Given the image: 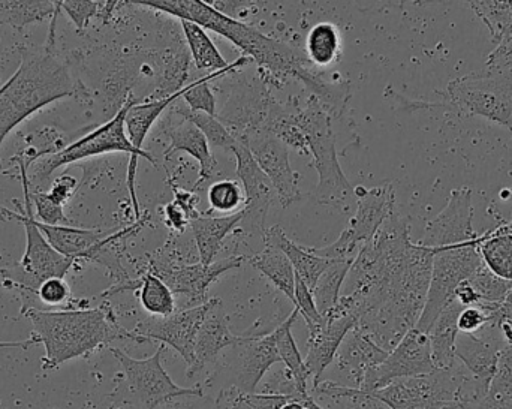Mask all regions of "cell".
I'll use <instances>...</instances> for the list:
<instances>
[{"instance_id": "cell-1", "label": "cell", "mask_w": 512, "mask_h": 409, "mask_svg": "<svg viewBox=\"0 0 512 409\" xmlns=\"http://www.w3.org/2000/svg\"><path fill=\"white\" fill-rule=\"evenodd\" d=\"M433 249L409 236L394 212L358 252L336 308L357 315L358 327L390 353L417 326L429 291Z\"/></svg>"}, {"instance_id": "cell-2", "label": "cell", "mask_w": 512, "mask_h": 409, "mask_svg": "<svg viewBox=\"0 0 512 409\" xmlns=\"http://www.w3.org/2000/svg\"><path fill=\"white\" fill-rule=\"evenodd\" d=\"M65 98H89L71 63L57 51L56 38L21 51L20 65L0 87V150L8 135L32 114Z\"/></svg>"}, {"instance_id": "cell-3", "label": "cell", "mask_w": 512, "mask_h": 409, "mask_svg": "<svg viewBox=\"0 0 512 409\" xmlns=\"http://www.w3.org/2000/svg\"><path fill=\"white\" fill-rule=\"evenodd\" d=\"M33 327V336L44 345L42 371L53 372L71 360L89 356L99 348L110 347L114 341H135L132 330L120 326L110 305L99 308H72L63 311H42L29 308L21 312Z\"/></svg>"}, {"instance_id": "cell-4", "label": "cell", "mask_w": 512, "mask_h": 409, "mask_svg": "<svg viewBox=\"0 0 512 409\" xmlns=\"http://www.w3.org/2000/svg\"><path fill=\"white\" fill-rule=\"evenodd\" d=\"M129 3L165 12L180 18V21H192L204 30H213L233 42L246 57L255 60L259 68L267 71L271 77H294L303 81L310 72L295 48L264 35L255 27L224 14L203 0H146Z\"/></svg>"}, {"instance_id": "cell-5", "label": "cell", "mask_w": 512, "mask_h": 409, "mask_svg": "<svg viewBox=\"0 0 512 409\" xmlns=\"http://www.w3.org/2000/svg\"><path fill=\"white\" fill-rule=\"evenodd\" d=\"M137 102V99L129 96L116 114L104 125L93 129L89 134L83 135L78 140L72 141L68 146L63 147L60 152L51 156H45L38 164L33 167V176H27L29 179L30 192H39L44 183L50 179L54 171L66 167V165L75 164V162L86 161L90 158L108 155V153H128L131 161L128 165V185L129 198H131L132 210H134L135 221H141L140 201L135 189V180H137L138 159L144 158L155 165L156 159L150 155L147 150L140 152L132 146L126 134L125 119L129 108Z\"/></svg>"}, {"instance_id": "cell-6", "label": "cell", "mask_w": 512, "mask_h": 409, "mask_svg": "<svg viewBox=\"0 0 512 409\" xmlns=\"http://www.w3.org/2000/svg\"><path fill=\"white\" fill-rule=\"evenodd\" d=\"M14 162H17L18 171H20L23 203L14 201L18 207L17 212L9 210L8 218L9 221H17L23 225L26 233V248L17 264L0 269V276L6 288L18 290L23 294V306H21L23 311L30 306V296L36 297L39 287L45 281L51 278L65 279L77 261L59 254L39 230L33 215L32 200H30L27 167L21 161Z\"/></svg>"}, {"instance_id": "cell-7", "label": "cell", "mask_w": 512, "mask_h": 409, "mask_svg": "<svg viewBox=\"0 0 512 409\" xmlns=\"http://www.w3.org/2000/svg\"><path fill=\"white\" fill-rule=\"evenodd\" d=\"M487 395V390L457 360L448 369L403 378L370 393L388 409H469Z\"/></svg>"}, {"instance_id": "cell-8", "label": "cell", "mask_w": 512, "mask_h": 409, "mask_svg": "<svg viewBox=\"0 0 512 409\" xmlns=\"http://www.w3.org/2000/svg\"><path fill=\"white\" fill-rule=\"evenodd\" d=\"M295 125L306 138L309 153L312 155L313 168L318 171L319 182L312 198L322 206L333 207L339 212H349L357 203L354 188L343 174L336 150L331 120L333 117L316 101L315 96L307 101L306 107L292 111Z\"/></svg>"}, {"instance_id": "cell-9", "label": "cell", "mask_w": 512, "mask_h": 409, "mask_svg": "<svg viewBox=\"0 0 512 409\" xmlns=\"http://www.w3.org/2000/svg\"><path fill=\"white\" fill-rule=\"evenodd\" d=\"M484 234L472 242L433 249L432 275L426 305L415 329L429 335L441 312L454 300L460 284L471 279L483 267L480 243Z\"/></svg>"}, {"instance_id": "cell-10", "label": "cell", "mask_w": 512, "mask_h": 409, "mask_svg": "<svg viewBox=\"0 0 512 409\" xmlns=\"http://www.w3.org/2000/svg\"><path fill=\"white\" fill-rule=\"evenodd\" d=\"M122 366L126 378V393L129 398L125 407L129 409H159L180 398H203L204 387H180L174 383L162 366L167 347L161 345L155 354L146 359H134L119 348H110Z\"/></svg>"}, {"instance_id": "cell-11", "label": "cell", "mask_w": 512, "mask_h": 409, "mask_svg": "<svg viewBox=\"0 0 512 409\" xmlns=\"http://www.w3.org/2000/svg\"><path fill=\"white\" fill-rule=\"evenodd\" d=\"M447 101L512 131V66L486 68L448 84Z\"/></svg>"}, {"instance_id": "cell-12", "label": "cell", "mask_w": 512, "mask_h": 409, "mask_svg": "<svg viewBox=\"0 0 512 409\" xmlns=\"http://www.w3.org/2000/svg\"><path fill=\"white\" fill-rule=\"evenodd\" d=\"M357 212L336 242L318 249L319 257L330 261H354L360 249L375 237L384 222L396 212L393 186L366 189L355 186Z\"/></svg>"}, {"instance_id": "cell-13", "label": "cell", "mask_w": 512, "mask_h": 409, "mask_svg": "<svg viewBox=\"0 0 512 409\" xmlns=\"http://www.w3.org/2000/svg\"><path fill=\"white\" fill-rule=\"evenodd\" d=\"M280 362L274 333L268 335H248L245 342L233 348V359L227 363H216L215 372L201 384L207 389H236L237 392L251 395L256 393L262 378Z\"/></svg>"}, {"instance_id": "cell-14", "label": "cell", "mask_w": 512, "mask_h": 409, "mask_svg": "<svg viewBox=\"0 0 512 409\" xmlns=\"http://www.w3.org/2000/svg\"><path fill=\"white\" fill-rule=\"evenodd\" d=\"M246 261L248 258L245 255H234V257L215 261L210 266H204L201 263L179 264L167 254L164 248L150 260L149 270L162 279L173 294H182L188 297L189 302L198 306L209 300L207 290L210 285L215 284L230 270L240 269Z\"/></svg>"}, {"instance_id": "cell-15", "label": "cell", "mask_w": 512, "mask_h": 409, "mask_svg": "<svg viewBox=\"0 0 512 409\" xmlns=\"http://www.w3.org/2000/svg\"><path fill=\"white\" fill-rule=\"evenodd\" d=\"M436 371L432 359V345L427 333L409 330L402 341L388 353L387 359L364 378L361 392L370 395L388 384L403 378L418 377Z\"/></svg>"}, {"instance_id": "cell-16", "label": "cell", "mask_w": 512, "mask_h": 409, "mask_svg": "<svg viewBox=\"0 0 512 409\" xmlns=\"http://www.w3.org/2000/svg\"><path fill=\"white\" fill-rule=\"evenodd\" d=\"M209 308L210 299L203 305L176 311L167 318L141 321L132 333L137 336L140 344L158 341L165 347L173 348L185 360L188 369H191L195 363V342Z\"/></svg>"}, {"instance_id": "cell-17", "label": "cell", "mask_w": 512, "mask_h": 409, "mask_svg": "<svg viewBox=\"0 0 512 409\" xmlns=\"http://www.w3.org/2000/svg\"><path fill=\"white\" fill-rule=\"evenodd\" d=\"M243 141L248 144L256 164L270 179L280 206L288 209L291 204L301 200V191L298 188L300 176L297 171L292 170L289 147L267 131L252 132Z\"/></svg>"}, {"instance_id": "cell-18", "label": "cell", "mask_w": 512, "mask_h": 409, "mask_svg": "<svg viewBox=\"0 0 512 409\" xmlns=\"http://www.w3.org/2000/svg\"><path fill=\"white\" fill-rule=\"evenodd\" d=\"M472 218L474 207L471 188L454 189L448 198L447 206L427 222L424 236L418 245L436 249L477 240L480 236L472 227Z\"/></svg>"}, {"instance_id": "cell-19", "label": "cell", "mask_w": 512, "mask_h": 409, "mask_svg": "<svg viewBox=\"0 0 512 409\" xmlns=\"http://www.w3.org/2000/svg\"><path fill=\"white\" fill-rule=\"evenodd\" d=\"M507 344L508 341L502 333L501 326L495 321H490L480 332L471 333V335L459 333L456 342V359L489 392Z\"/></svg>"}, {"instance_id": "cell-20", "label": "cell", "mask_w": 512, "mask_h": 409, "mask_svg": "<svg viewBox=\"0 0 512 409\" xmlns=\"http://www.w3.org/2000/svg\"><path fill=\"white\" fill-rule=\"evenodd\" d=\"M233 155L236 156L237 177L246 197V224L249 230L255 234L264 237L265 219H267L268 209L273 203L274 197H277L270 179L265 176L264 171L256 164L248 144L243 140H237L233 147Z\"/></svg>"}, {"instance_id": "cell-21", "label": "cell", "mask_w": 512, "mask_h": 409, "mask_svg": "<svg viewBox=\"0 0 512 409\" xmlns=\"http://www.w3.org/2000/svg\"><path fill=\"white\" fill-rule=\"evenodd\" d=\"M248 335L231 332L230 320L222 300L210 299V308L201 324L195 342V363L188 369V378L195 377L207 366L216 365L227 348H234L246 341Z\"/></svg>"}, {"instance_id": "cell-22", "label": "cell", "mask_w": 512, "mask_h": 409, "mask_svg": "<svg viewBox=\"0 0 512 409\" xmlns=\"http://www.w3.org/2000/svg\"><path fill=\"white\" fill-rule=\"evenodd\" d=\"M324 318L325 323L321 330L309 336V342H307L309 351L304 359L310 378H313V386L321 383L322 375L328 366L333 365L340 345L345 341L348 333L360 323L357 315L340 311L339 308H334Z\"/></svg>"}, {"instance_id": "cell-23", "label": "cell", "mask_w": 512, "mask_h": 409, "mask_svg": "<svg viewBox=\"0 0 512 409\" xmlns=\"http://www.w3.org/2000/svg\"><path fill=\"white\" fill-rule=\"evenodd\" d=\"M274 104L276 101L265 86H248L243 92L231 96L218 119L237 140H243L252 132L264 131Z\"/></svg>"}, {"instance_id": "cell-24", "label": "cell", "mask_w": 512, "mask_h": 409, "mask_svg": "<svg viewBox=\"0 0 512 409\" xmlns=\"http://www.w3.org/2000/svg\"><path fill=\"white\" fill-rule=\"evenodd\" d=\"M387 356L388 351L379 347L360 327H355L340 345L334 359L336 371L343 380L340 384L360 390L366 375L381 365Z\"/></svg>"}, {"instance_id": "cell-25", "label": "cell", "mask_w": 512, "mask_h": 409, "mask_svg": "<svg viewBox=\"0 0 512 409\" xmlns=\"http://www.w3.org/2000/svg\"><path fill=\"white\" fill-rule=\"evenodd\" d=\"M165 132H167V137L170 138V146L165 150V158H170L171 155L177 152H185L200 164V174H198V179L195 180L194 188H192V192L197 191L204 182L212 179L213 174H215L216 159L213 158L209 141L204 137L203 132L185 117H182V122L177 123V125L165 128Z\"/></svg>"}, {"instance_id": "cell-26", "label": "cell", "mask_w": 512, "mask_h": 409, "mask_svg": "<svg viewBox=\"0 0 512 409\" xmlns=\"http://www.w3.org/2000/svg\"><path fill=\"white\" fill-rule=\"evenodd\" d=\"M41 233L44 234L47 242L56 249L63 257L71 260H95L96 252L101 248L102 242L107 237V231L83 230V228L71 227V225L41 224L36 221Z\"/></svg>"}, {"instance_id": "cell-27", "label": "cell", "mask_w": 512, "mask_h": 409, "mask_svg": "<svg viewBox=\"0 0 512 409\" xmlns=\"http://www.w3.org/2000/svg\"><path fill=\"white\" fill-rule=\"evenodd\" d=\"M246 218V209L242 212L228 216L200 215L191 221V230L194 234L195 245L200 254V263L210 266L215 263L224 240L243 224Z\"/></svg>"}, {"instance_id": "cell-28", "label": "cell", "mask_w": 512, "mask_h": 409, "mask_svg": "<svg viewBox=\"0 0 512 409\" xmlns=\"http://www.w3.org/2000/svg\"><path fill=\"white\" fill-rule=\"evenodd\" d=\"M262 239H264L265 245L274 246V248L279 249V251H282L283 254L288 257L292 267H294L295 275L300 276L301 281H303L310 290L315 288L316 282H318L322 273H324L331 264V261L312 254L309 248H301L297 243L292 242V240L288 239V236L283 233L282 227H279V225L267 228Z\"/></svg>"}, {"instance_id": "cell-29", "label": "cell", "mask_w": 512, "mask_h": 409, "mask_svg": "<svg viewBox=\"0 0 512 409\" xmlns=\"http://www.w3.org/2000/svg\"><path fill=\"white\" fill-rule=\"evenodd\" d=\"M465 306L456 299L441 312L429 332L432 359L436 369H448L456 365V342L459 336L457 320Z\"/></svg>"}, {"instance_id": "cell-30", "label": "cell", "mask_w": 512, "mask_h": 409, "mask_svg": "<svg viewBox=\"0 0 512 409\" xmlns=\"http://www.w3.org/2000/svg\"><path fill=\"white\" fill-rule=\"evenodd\" d=\"M188 86V84H186ZM186 86L173 95L165 98H156L147 102H135L128 110L125 119L126 134L135 149L144 152L143 144L159 117L164 114L168 107L179 101L185 95Z\"/></svg>"}, {"instance_id": "cell-31", "label": "cell", "mask_w": 512, "mask_h": 409, "mask_svg": "<svg viewBox=\"0 0 512 409\" xmlns=\"http://www.w3.org/2000/svg\"><path fill=\"white\" fill-rule=\"evenodd\" d=\"M298 311L294 308V311L289 314L280 326L274 330V339H276L277 353H279L280 362L285 365L286 371L291 375L294 380L295 387H297L300 395H309V389H307V383H309L310 374L307 371L306 362H304L303 356H301L300 350H298L297 342H295L294 335H292V326L298 318Z\"/></svg>"}, {"instance_id": "cell-32", "label": "cell", "mask_w": 512, "mask_h": 409, "mask_svg": "<svg viewBox=\"0 0 512 409\" xmlns=\"http://www.w3.org/2000/svg\"><path fill=\"white\" fill-rule=\"evenodd\" d=\"M59 11L60 2L51 0H0V26L23 30L53 18Z\"/></svg>"}, {"instance_id": "cell-33", "label": "cell", "mask_w": 512, "mask_h": 409, "mask_svg": "<svg viewBox=\"0 0 512 409\" xmlns=\"http://www.w3.org/2000/svg\"><path fill=\"white\" fill-rule=\"evenodd\" d=\"M249 264L259 270L280 293L294 303L295 272L291 261L279 249L265 245L261 252L248 258Z\"/></svg>"}, {"instance_id": "cell-34", "label": "cell", "mask_w": 512, "mask_h": 409, "mask_svg": "<svg viewBox=\"0 0 512 409\" xmlns=\"http://www.w3.org/2000/svg\"><path fill=\"white\" fill-rule=\"evenodd\" d=\"M480 254L484 267L490 273L512 284V231L507 225L484 233Z\"/></svg>"}, {"instance_id": "cell-35", "label": "cell", "mask_w": 512, "mask_h": 409, "mask_svg": "<svg viewBox=\"0 0 512 409\" xmlns=\"http://www.w3.org/2000/svg\"><path fill=\"white\" fill-rule=\"evenodd\" d=\"M135 291L141 306L152 318H167L176 312V299L173 291L155 273H146L135 279Z\"/></svg>"}, {"instance_id": "cell-36", "label": "cell", "mask_w": 512, "mask_h": 409, "mask_svg": "<svg viewBox=\"0 0 512 409\" xmlns=\"http://www.w3.org/2000/svg\"><path fill=\"white\" fill-rule=\"evenodd\" d=\"M180 23H182L183 33H185L186 42H188L189 50H191L192 59H194L195 66L198 69L218 72L230 65L203 27L192 23V21L182 20Z\"/></svg>"}, {"instance_id": "cell-37", "label": "cell", "mask_w": 512, "mask_h": 409, "mask_svg": "<svg viewBox=\"0 0 512 409\" xmlns=\"http://www.w3.org/2000/svg\"><path fill=\"white\" fill-rule=\"evenodd\" d=\"M352 261H331L312 290L316 308L322 317L330 314L340 300V291L351 269Z\"/></svg>"}, {"instance_id": "cell-38", "label": "cell", "mask_w": 512, "mask_h": 409, "mask_svg": "<svg viewBox=\"0 0 512 409\" xmlns=\"http://www.w3.org/2000/svg\"><path fill=\"white\" fill-rule=\"evenodd\" d=\"M307 59L316 66H330L340 56V33L331 23H318L306 39Z\"/></svg>"}, {"instance_id": "cell-39", "label": "cell", "mask_w": 512, "mask_h": 409, "mask_svg": "<svg viewBox=\"0 0 512 409\" xmlns=\"http://www.w3.org/2000/svg\"><path fill=\"white\" fill-rule=\"evenodd\" d=\"M475 14L486 23L496 45L512 33V0H487V2H469Z\"/></svg>"}, {"instance_id": "cell-40", "label": "cell", "mask_w": 512, "mask_h": 409, "mask_svg": "<svg viewBox=\"0 0 512 409\" xmlns=\"http://www.w3.org/2000/svg\"><path fill=\"white\" fill-rule=\"evenodd\" d=\"M468 282L472 290H474L475 296H477V306L489 309V311L498 309L512 290L511 282H505L502 279L496 278L493 273H490L484 267V264L471 279H468Z\"/></svg>"}, {"instance_id": "cell-41", "label": "cell", "mask_w": 512, "mask_h": 409, "mask_svg": "<svg viewBox=\"0 0 512 409\" xmlns=\"http://www.w3.org/2000/svg\"><path fill=\"white\" fill-rule=\"evenodd\" d=\"M171 111H174L177 116L185 117L189 122L194 123L203 132L210 146L219 147V149L228 150V152H231L233 147L236 146L237 138L218 119V116H210V114L206 113H192V111L188 110V107H176L174 110L171 108Z\"/></svg>"}, {"instance_id": "cell-42", "label": "cell", "mask_w": 512, "mask_h": 409, "mask_svg": "<svg viewBox=\"0 0 512 409\" xmlns=\"http://www.w3.org/2000/svg\"><path fill=\"white\" fill-rule=\"evenodd\" d=\"M213 399L222 409H280L289 399L298 398L262 392L245 395V393L237 392L236 389H227L216 393Z\"/></svg>"}, {"instance_id": "cell-43", "label": "cell", "mask_w": 512, "mask_h": 409, "mask_svg": "<svg viewBox=\"0 0 512 409\" xmlns=\"http://www.w3.org/2000/svg\"><path fill=\"white\" fill-rule=\"evenodd\" d=\"M312 393L334 399L339 402L342 407L340 409H388L361 390L342 386L336 381H321L318 386L313 387Z\"/></svg>"}, {"instance_id": "cell-44", "label": "cell", "mask_w": 512, "mask_h": 409, "mask_svg": "<svg viewBox=\"0 0 512 409\" xmlns=\"http://www.w3.org/2000/svg\"><path fill=\"white\" fill-rule=\"evenodd\" d=\"M207 200L212 212L230 213V215L242 212V207L246 204L242 185L230 179L212 183L207 191Z\"/></svg>"}, {"instance_id": "cell-45", "label": "cell", "mask_w": 512, "mask_h": 409, "mask_svg": "<svg viewBox=\"0 0 512 409\" xmlns=\"http://www.w3.org/2000/svg\"><path fill=\"white\" fill-rule=\"evenodd\" d=\"M294 308L304 318V323L309 329V336L315 335L324 326L325 318L319 314L318 308H316L312 290L297 275H295Z\"/></svg>"}, {"instance_id": "cell-46", "label": "cell", "mask_w": 512, "mask_h": 409, "mask_svg": "<svg viewBox=\"0 0 512 409\" xmlns=\"http://www.w3.org/2000/svg\"><path fill=\"white\" fill-rule=\"evenodd\" d=\"M36 299L45 306L57 308L66 306L65 309L87 308L86 302H80L72 297L71 288L66 284L65 279L51 278L39 287Z\"/></svg>"}, {"instance_id": "cell-47", "label": "cell", "mask_w": 512, "mask_h": 409, "mask_svg": "<svg viewBox=\"0 0 512 409\" xmlns=\"http://www.w3.org/2000/svg\"><path fill=\"white\" fill-rule=\"evenodd\" d=\"M30 200H32L33 215L41 224L51 225H71L69 219L63 212V204L57 203L48 192H30Z\"/></svg>"}, {"instance_id": "cell-48", "label": "cell", "mask_w": 512, "mask_h": 409, "mask_svg": "<svg viewBox=\"0 0 512 409\" xmlns=\"http://www.w3.org/2000/svg\"><path fill=\"white\" fill-rule=\"evenodd\" d=\"M102 2H92V0H63L60 2V12H65L69 20L74 23L77 30H84L89 27L93 18L99 17Z\"/></svg>"}, {"instance_id": "cell-49", "label": "cell", "mask_w": 512, "mask_h": 409, "mask_svg": "<svg viewBox=\"0 0 512 409\" xmlns=\"http://www.w3.org/2000/svg\"><path fill=\"white\" fill-rule=\"evenodd\" d=\"M492 312L489 309L480 308V306L463 308L459 320H457L459 333L471 335V333L480 332L483 327H486L492 321Z\"/></svg>"}, {"instance_id": "cell-50", "label": "cell", "mask_w": 512, "mask_h": 409, "mask_svg": "<svg viewBox=\"0 0 512 409\" xmlns=\"http://www.w3.org/2000/svg\"><path fill=\"white\" fill-rule=\"evenodd\" d=\"M78 183L75 177H72L71 174L62 173L56 180H54L53 185H51L50 191L48 194L57 201V203L63 204L65 206L69 200H71L72 195L77 192Z\"/></svg>"}, {"instance_id": "cell-51", "label": "cell", "mask_w": 512, "mask_h": 409, "mask_svg": "<svg viewBox=\"0 0 512 409\" xmlns=\"http://www.w3.org/2000/svg\"><path fill=\"white\" fill-rule=\"evenodd\" d=\"M165 216H167L171 230L177 231V233H183L192 221L191 215L174 200L165 206Z\"/></svg>"}, {"instance_id": "cell-52", "label": "cell", "mask_w": 512, "mask_h": 409, "mask_svg": "<svg viewBox=\"0 0 512 409\" xmlns=\"http://www.w3.org/2000/svg\"><path fill=\"white\" fill-rule=\"evenodd\" d=\"M487 66L489 68L512 66V33L501 44L496 45L495 50L492 51L489 59H487Z\"/></svg>"}, {"instance_id": "cell-53", "label": "cell", "mask_w": 512, "mask_h": 409, "mask_svg": "<svg viewBox=\"0 0 512 409\" xmlns=\"http://www.w3.org/2000/svg\"><path fill=\"white\" fill-rule=\"evenodd\" d=\"M122 409H129L128 407ZM159 409H222L216 404L215 399L207 398L204 395L203 398H180L176 401L170 402V404L164 405Z\"/></svg>"}, {"instance_id": "cell-54", "label": "cell", "mask_w": 512, "mask_h": 409, "mask_svg": "<svg viewBox=\"0 0 512 409\" xmlns=\"http://www.w3.org/2000/svg\"><path fill=\"white\" fill-rule=\"evenodd\" d=\"M495 321L501 326L505 339L512 344V290L505 302L495 312Z\"/></svg>"}, {"instance_id": "cell-55", "label": "cell", "mask_w": 512, "mask_h": 409, "mask_svg": "<svg viewBox=\"0 0 512 409\" xmlns=\"http://www.w3.org/2000/svg\"><path fill=\"white\" fill-rule=\"evenodd\" d=\"M469 409H512V393H492Z\"/></svg>"}, {"instance_id": "cell-56", "label": "cell", "mask_w": 512, "mask_h": 409, "mask_svg": "<svg viewBox=\"0 0 512 409\" xmlns=\"http://www.w3.org/2000/svg\"><path fill=\"white\" fill-rule=\"evenodd\" d=\"M280 409H306L304 405L301 404L300 399H289L285 405H283Z\"/></svg>"}, {"instance_id": "cell-57", "label": "cell", "mask_w": 512, "mask_h": 409, "mask_svg": "<svg viewBox=\"0 0 512 409\" xmlns=\"http://www.w3.org/2000/svg\"><path fill=\"white\" fill-rule=\"evenodd\" d=\"M8 213V207L3 206L2 201H0V222L9 221Z\"/></svg>"}]
</instances>
